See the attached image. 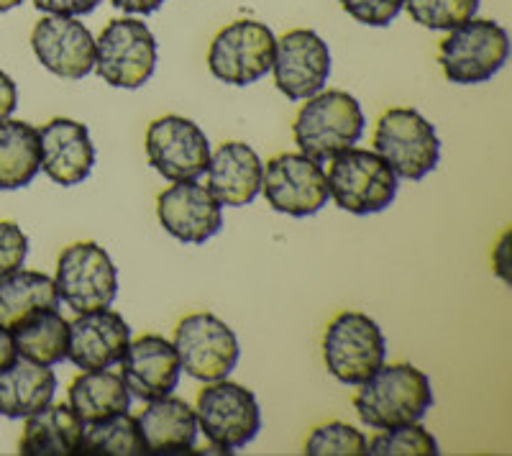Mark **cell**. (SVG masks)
Instances as JSON below:
<instances>
[{"label": "cell", "instance_id": "1", "mask_svg": "<svg viewBox=\"0 0 512 456\" xmlns=\"http://www.w3.org/2000/svg\"><path fill=\"white\" fill-rule=\"evenodd\" d=\"M356 387L354 410L377 431L418 423L433 405L431 380L413 364H382Z\"/></svg>", "mask_w": 512, "mask_h": 456}, {"label": "cell", "instance_id": "2", "mask_svg": "<svg viewBox=\"0 0 512 456\" xmlns=\"http://www.w3.org/2000/svg\"><path fill=\"white\" fill-rule=\"evenodd\" d=\"M364 111L359 100L344 90H326L308 98L295 123L292 136L300 154L315 162H331L336 154L346 152L364 134Z\"/></svg>", "mask_w": 512, "mask_h": 456}, {"label": "cell", "instance_id": "3", "mask_svg": "<svg viewBox=\"0 0 512 456\" xmlns=\"http://www.w3.org/2000/svg\"><path fill=\"white\" fill-rule=\"evenodd\" d=\"M510 36L492 18H469L438 44V65L456 85H479L505 67Z\"/></svg>", "mask_w": 512, "mask_h": 456}, {"label": "cell", "instance_id": "4", "mask_svg": "<svg viewBox=\"0 0 512 456\" xmlns=\"http://www.w3.org/2000/svg\"><path fill=\"white\" fill-rule=\"evenodd\" d=\"M195 416L210 451L216 454H233L262 431V410L254 392L228 380L210 382L200 390Z\"/></svg>", "mask_w": 512, "mask_h": 456}, {"label": "cell", "instance_id": "5", "mask_svg": "<svg viewBox=\"0 0 512 456\" xmlns=\"http://www.w3.org/2000/svg\"><path fill=\"white\" fill-rule=\"evenodd\" d=\"M328 193L341 211L369 216L390 208L397 195V175L392 167L369 149H346L331 159Z\"/></svg>", "mask_w": 512, "mask_h": 456}, {"label": "cell", "instance_id": "6", "mask_svg": "<svg viewBox=\"0 0 512 456\" xmlns=\"http://www.w3.org/2000/svg\"><path fill=\"white\" fill-rule=\"evenodd\" d=\"M374 152L390 164L402 180H423L436 170L441 159V141L436 129L415 108H390L384 111L374 129Z\"/></svg>", "mask_w": 512, "mask_h": 456}, {"label": "cell", "instance_id": "7", "mask_svg": "<svg viewBox=\"0 0 512 456\" xmlns=\"http://www.w3.org/2000/svg\"><path fill=\"white\" fill-rule=\"evenodd\" d=\"M157 67V39L144 21L113 18L95 39L93 70L113 88L136 90L152 80Z\"/></svg>", "mask_w": 512, "mask_h": 456}, {"label": "cell", "instance_id": "8", "mask_svg": "<svg viewBox=\"0 0 512 456\" xmlns=\"http://www.w3.org/2000/svg\"><path fill=\"white\" fill-rule=\"evenodd\" d=\"M384 357H387V341L382 328L367 313L346 310L328 323L323 336V359L328 372L338 382L361 385L382 367Z\"/></svg>", "mask_w": 512, "mask_h": 456}, {"label": "cell", "instance_id": "9", "mask_svg": "<svg viewBox=\"0 0 512 456\" xmlns=\"http://www.w3.org/2000/svg\"><path fill=\"white\" fill-rule=\"evenodd\" d=\"M54 285L59 300L75 313L111 308L118 295L116 264L95 241H77L59 254Z\"/></svg>", "mask_w": 512, "mask_h": 456}, {"label": "cell", "instance_id": "10", "mask_svg": "<svg viewBox=\"0 0 512 456\" xmlns=\"http://www.w3.org/2000/svg\"><path fill=\"white\" fill-rule=\"evenodd\" d=\"M274 34L259 21L241 18L223 26L210 41L208 67L226 85L246 88L272 70Z\"/></svg>", "mask_w": 512, "mask_h": 456}, {"label": "cell", "instance_id": "11", "mask_svg": "<svg viewBox=\"0 0 512 456\" xmlns=\"http://www.w3.org/2000/svg\"><path fill=\"white\" fill-rule=\"evenodd\" d=\"M175 351L180 367L200 382L226 380L239 364V339L213 313H192L177 323Z\"/></svg>", "mask_w": 512, "mask_h": 456}, {"label": "cell", "instance_id": "12", "mask_svg": "<svg viewBox=\"0 0 512 456\" xmlns=\"http://www.w3.org/2000/svg\"><path fill=\"white\" fill-rule=\"evenodd\" d=\"M262 193L277 213L308 218L328 203V177L320 162L305 154H277L262 172Z\"/></svg>", "mask_w": 512, "mask_h": 456}, {"label": "cell", "instance_id": "13", "mask_svg": "<svg viewBox=\"0 0 512 456\" xmlns=\"http://www.w3.org/2000/svg\"><path fill=\"white\" fill-rule=\"evenodd\" d=\"M146 157L164 180H198L210 162L208 136L190 118L162 116L146 129Z\"/></svg>", "mask_w": 512, "mask_h": 456}, {"label": "cell", "instance_id": "14", "mask_svg": "<svg viewBox=\"0 0 512 456\" xmlns=\"http://www.w3.org/2000/svg\"><path fill=\"white\" fill-rule=\"evenodd\" d=\"M274 85L290 100H308L331 75L328 44L310 29H292L274 41Z\"/></svg>", "mask_w": 512, "mask_h": 456}, {"label": "cell", "instance_id": "15", "mask_svg": "<svg viewBox=\"0 0 512 456\" xmlns=\"http://www.w3.org/2000/svg\"><path fill=\"white\" fill-rule=\"evenodd\" d=\"M157 216L182 244H205L223 226V205L198 180L175 182L157 198Z\"/></svg>", "mask_w": 512, "mask_h": 456}, {"label": "cell", "instance_id": "16", "mask_svg": "<svg viewBox=\"0 0 512 456\" xmlns=\"http://www.w3.org/2000/svg\"><path fill=\"white\" fill-rule=\"evenodd\" d=\"M31 49L41 65L64 80H82L95 67L93 34L70 16L41 18L31 34Z\"/></svg>", "mask_w": 512, "mask_h": 456}, {"label": "cell", "instance_id": "17", "mask_svg": "<svg viewBox=\"0 0 512 456\" xmlns=\"http://www.w3.org/2000/svg\"><path fill=\"white\" fill-rule=\"evenodd\" d=\"M118 364L128 392L146 403L172 395L180 382V357L175 344L164 336L146 334L136 341H128L126 354Z\"/></svg>", "mask_w": 512, "mask_h": 456}, {"label": "cell", "instance_id": "18", "mask_svg": "<svg viewBox=\"0 0 512 456\" xmlns=\"http://www.w3.org/2000/svg\"><path fill=\"white\" fill-rule=\"evenodd\" d=\"M131 328L121 313L108 308L77 313L70 321L67 359L77 369H111L126 354Z\"/></svg>", "mask_w": 512, "mask_h": 456}, {"label": "cell", "instance_id": "19", "mask_svg": "<svg viewBox=\"0 0 512 456\" xmlns=\"http://www.w3.org/2000/svg\"><path fill=\"white\" fill-rule=\"evenodd\" d=\"M41 170L62 188L80 185L90 177L95 147L88 129L72 118H52L39 131Z\"/></svg>", "mask_w": 512, "mask_h": 456}, {"label": "cell", "instance_id": "20", "mask_svg": "<svg viewBox=\"0 0 512 456\" xmlns=\"http://www.w3.org/2000/svg\"><path fill=\"white\" fill-rule=\"evenodd\" d=\"M262 172V159L249 144L226 141L210 154L205 175H208V190L218 203L241 208L254 203L256 195L262 193Z\"/></svg>", "mask_w": 512, "mask_h": 456}, {"label": "cell", "instance_id": "21", "mask_svg": "<svg viewBox=\"0 0 512 456\" xmlns=\"http://www.w3.org/2000/svg\"><path fill=\"white\" fill-rule=\"evenodd\" d=\"M57 392V375L47 364L18 354L0 369V416L29 418L47 408Z\"/></svg>", "mask_w": 512, "mask_h": 456}, {"label": "cell", "instance_id": "22", "mask_svg": "<svg viewBox=\"0 0 512 456\" xmlns=\"http://www.w3.org/2000/svg\"><path fill=\"white\" fill-rule=\"evenodd\" d=\"M136 421H139L146 451L180 454V451L195 449L200 431L198 416L185 400L172 398V395L149 400Z\"/></svg>", "mask_w": 512, "mask_h": 456}, {"label": "cell", "instance_id": "23", "mask_svg": "<svg viewBox=\"0 0 512 456\" xmlns=\"http://www.w3.org/2000/svg\"><path fill=\"white\" fill-rule=\"evenodd\" d=\"M82 428L70 403L41 408L39 413L26 418L24 433L18 441V451L24 456H70L82 449Z\"/></svg>", "mask_w": 512, "mask_h": 456}, {"label": "cell", "instance_id": "24", "mask_svg": "<svg viewBox=\"0 0 512 456\" xmlns=\"http://www.w3.org/2000/svg\"><path fill=\"white\" fill-rule=\"evenodd\" d=\"M67 395H70V408L82 423H95L116 413H126L131 405V392L123 377L108 369H85L72 380Z\"/></svg>", "mask_w": 512, "mask_h": 456}, {"label": "cell", "instance_id": "25", "mask_svg": "<svg viewBox=\"0 0 512 456\" xmlns=\"http://www.w3.org/2000/svg\"><path fill=\"white\" fill-rule=\"evenodd\" d=\"M41 170L39 129L26 121H0V190H18Z\"/></svg>", "mask_w": 512, "mask_h": 456}, {"label": "cell", "instance_id": "26", "mask_svg": "<svg viewBox=\"0 0 512 456\" xmlns=\"http://www.w3.org/2000/svg\"><path fill=\"white\" fill-rule=\"evenodd\" d=\"M16 351L31 362L54 364L67 359V339H70V321L62 318L57 308H44L31 313L11 328Z\"/></svg>", "mask_w": 512, "mask_h": 456}, {"label": "cell", "instance_id": "27", "mask_svg": "<svg viewBox=\"0 0 512 456\" xmlns=\"http://www.w3.org/2000/svg\"><path fill=\"white\" fill-rule=\"evenodd\" d=\"M44 308H59V293L52 277L34 269H13L0 277V323L13 328L31 313Z\"/></svg>", "mask_w": 512, "mask_h": 456}, {"label": "cell", "instance_id": "28", "mask_svg": "<svg viewBox=\"0 0 512 456\" xmlns=\"http://www.w3.org/2000/svg\"><path fill=\"white\" fill-rule=\"evenodd\" d=\"M88 454H113V456H136L146 454L144 436H141L139 421L126 413H116L103 421L85 423L82 428V449Z\"/></svg>", "mask_w": 512, "mask_h": 456}, {"label": "cell", "instance_id": "29", "mask_svg": "<svg viewBox=\"0 0 512 456\" xmlns=\"http://www.w3.org/2000/svg\"><path fill=\"white\" fill-rule=\"evenodd\" d=\"M367 454L374 456H436L438 444L420 423L382 428L372 441H367Z\"/></svg>", "mask_w": 512, "mask_h": 456}, {"label": "cell", "instance_id": "30", "mask_svg": "<svg viewBox=\"0 0 512 456\" xmlns=\"http://www.w3.org/2000/svg\"><path fill=\"white\" fill-rule=\"evenodd\" d=\"M413 21L433 31H451L477 16L479 0H405Z\"/></svg>", "mask_w": 512, "mask_h": 456}, {"label": "cell", "instance_id": "31", "mask_svg": "<svg viewBox=\"0 0 512 456\" xmlns=\"http://www.w3.org/2000/svg\"><path fill=\"white\" fill-rule=\"evenodd\" d=\"M308 456H364L367 454V436L349 423L331 421L318 426L305 441Z\"/></svg>", "mask_w": 512, "mask_h": 456}, {"label": "cell", "instance_id": "32", "mask_svg": "<svg viewBox=\"0 0 512 456\" xmlns=\"http://www.w3.org/2000/svg\"><path fill=\"white\" fill-rule=\"evenodd\" d=\"M354 21L364 26H390L405 0H338Z\"/></svg>", "mask_w": 512, "mask_h": 456}, {"label": "cell", "instance_id": "33", "mask_svg": "<svg viewBox=\"0 0 512 456\" xmlns=\"http://www.w3.org/2000/svg\"><path fill=\"white\" fill-rule=\"evenodd\" d=\"M26 254H29V236L21 231L18 223L0 221V277L24 267Z\"/></svg>", "mask_w": 512, "mask_h": 456}, {"label": "cell", "instance_id": "34", "mask_svg": "<svg viewBox=\"0 0 512 456\" xmlns=\"http://www.w3.org/2000/svg\"><path fill=\"white\" fill-rule=\"evenodd\" d=\"M34 6L52 16H85L100 6V0H34Z\"/></svg>", "mask_w": 512, "mask_h": 456}, {"label": "cell", "instance_id": "35", "mask_svg": "<svg viewBox=\"0 0 512 456\" xmlns=\"http://www.w3.org/2000/svg\"><path fill=\"white\" fill-rule=\"evenodd\" d=\"M16 103H18L16 82H13L6 72L0 70V121L11 118V113L16 111Z\"/></svg>", "mask_w": 512, "mask_h": 456}, {"label": "cell", "instance_id": "36", "mask_svg": "<svg viewBox=\"0 0 512 456\" xmlns=\"http://www.w3.org/2000/svg\"><path fill=\"white\" fill-rule=\"evenodd\" d=\"M111 3L126 13H144V16H149V13L162 8L164 0H111Z\"/></svg>", "mask_w": 512, "mask_h": 456}, {"label": "cell", "instance_id": "37", "mask_svg": "<svg viewBox=\"0 0 512 456\" xmlns=\"http://www.w3.org/2000/svg\"><path fill=\"white\" fill-rule=\"evenodd\" d=\"M16 357H18V351H16V341H13L11 328H6L3 323H0V369L6 367L8 362H13Z\"/></svg>", "mask_w": 512, "mask_h": 456}, {"label": "cell", "instance_id": "38", "mask_svg": "<svg viewBox=\"0 0 512 456\" xmlns=\"http://www.w3.org/2000/svg\"><path fill=\"white\" fill-rule=\"evenodd\" d=\"M507 241H510V234H505L502 236V241L500 244H497V252H495V272L497 275L502 277V280H510V275H507V267H510V264H507Z\"/></svg>", "mask_w": 512, "mask_h": 456}, {"label": "cell", "instance_id": "39", "mask_svg": "<svg viewBox=\"0 0 512 456\" xmlns=\"http://www.w3.org/2000/svg\"><path fill=\"white\" fill-rule=\"evenodd\" d=\"M21 3H24V0H0V13L11 11V8L21 6Z\"/></svg>", "mask_w": 512, "mask_h": 456}]
</instances>
